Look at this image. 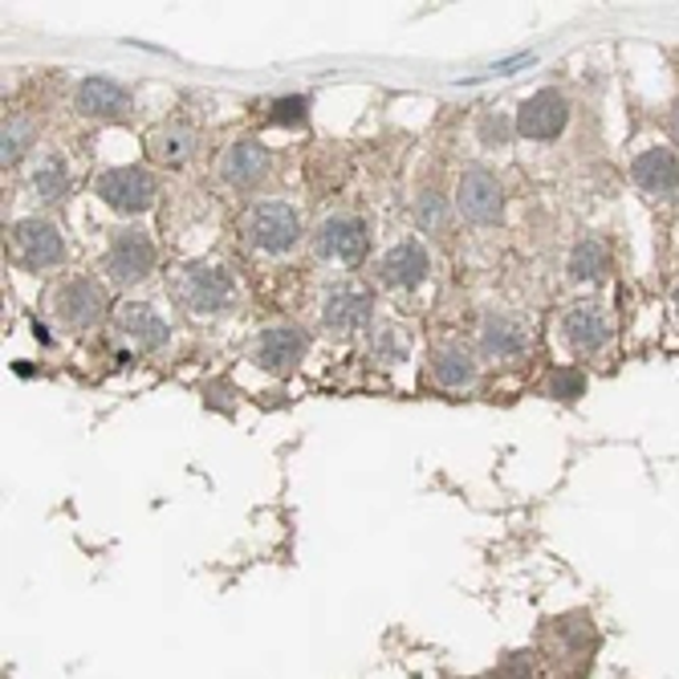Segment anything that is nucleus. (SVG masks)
Segmentation results:
<instances>
[{
    "mask_svg": "<svg viewBox=\"0 0 679 679\" xmlns=\"http://www.w3.org/2000/svg\"><path fill=\"white\" fill-rule=\"evenodd\" d=\"M244 244L261 257H289L301 244V216L289 200H257L240 220Z\"/></svg>",
    "mask_w": 679,
    "mask_h": 679,
    "instance_id": "f257e3e1",
    "label": "nucleus"
},
{
    "mask_svg": "<svg viewBox=\"0 0 679 679\" xmlns=\"http://www.w3.org/2000/svg\"><path fill=\"white\" fill-rule=\"evenodd\" d=\"M176 298H179V306L188 313H196V318H220V313H232L240 306V286L224 264L196 261L179 273Z\"/></svg>",
    "mask_w": 679,
    "mask_h": 679,
    "instance_id": "f03ea898",
    "label": "nucleus"
},
{
    "mask_svg": "<svg viewBox=\"0 0 679 679\" xmlns=\"http://www.w3.org/2000/svg\"><path fill=\"white\" fill-rule=\"evenodd\" d=\"M9 252L24 273H49L66 264V237L46 216H24L9 228Z\"/></svg>",
    "mask_w": 679,
    "mask_h": 679,
    "instance_id": "7ed1b4c3",
    "label": "nucleus"
},
{
    "mask_svg": "<svg viewBox=\"0 0 679 679\" xmlns=\"http://www.w3.org/2000/svg\"><path fill=\"white\" fill-rule=\"evenodd\" d=\"M156 240H151V232H143V228H119L114 237H110L107 252H102V269H107V277L114 281V286L131 289V286H143L147 277L156 273Z\"/></svg>",
    "mask_w": 679,
    "mask_h": 679,
    "instance_id": "20e7f679",
    "label": "nucleus"
},
{
    "mask_svg": "<svg viewBox=\"0 0 679 679\" xmlns=\"http://www.w3.org/2000/svg\"><path fill=\"white\" fill-rule=\"evenodd\" d=\"M456 212L477 228L501 224L505 188H501V179H497V171L485 168V163H465V171L456 179Z\"/></svg>",
    "mask_w": 679,
    "mask_h": 679,
    "instance_id": "39448f33",
    "label": "nucleus"
},
{
    "mask_svg": "<svg viewBox=\"0 0 679 679\" xmlns=\"http://www.w3.org/2000/svg\"><path fill=\"white\" fill-rule=\"evenodd\" d=\"M558 338L570 346L573 355H602L607 342L615 338V318L598 298H578L570 301L558 318Z\"/></svg>",
    "mask_w": 679,
    "mask_h": 679,
    "instance_id": "423d86ee",
    "label": "nucleus"
},
{
    "mask_svg": "<svg viewBox=\"0 0 679 679\" xmlns=\"http://www.w3.org/2000/svg\"><path fill=\"white\" fill-rule=\"evenodd\" d=\"M517 139H529V143H558L566 127H570V98L561 94L558 86H541L525 98L517 114Z\"/></svg>",
    "mask_w": 679,
    "mask_h": 679,
    "instance_id": "0eeeda50",
    "label": "nucleus"
},
{
    "mask_svg": "<svg viewBox=\"0 0 679 679\" xmlns=\"http://www.w3.org/2000/svg\"><path fill=\"white\" fill-rule=\"evenodd\" d=\"M49 306H53V318H58L66 330H90V326H98L102 318H107V289H102V281H94V277H66L53 293H49Z\"/></svg>",
    "mask_w": 679,
    "mask_h": 679,
    "instance_id": "6e6552de",
    "label": "nucleus"
},
{
    "mask_svg": "<svg viewBox=\"0 0 679 679\" xmlns=\"http://www.w3.org/2000/svg\"><path fill=\"white\" fill-rule=\"evenodd\" d=\"M94 196L107 203L110 212L139 216V212H147V208H156L159 183L147 168H107V171H98Z\"/></svg>",
    "mask_w": 679,
    "mask_h": 679,
    "instance_id": "1a4fd4ad",
    "label": "nucleus"
},
{
    "mask_svg": "<svg viewBox=\"0 0 679 679\" xmlns=\"http://www.w3.org/2000/svg\"><path fill=\"white\" fill-rule=\"evenodd\" d=\"M313 252L322 261H338V264H358L370 252V224L367 216L358 212H334L326 216L318 232H313Z\"/></svg>",
    "mask_w": 679,
    "mask_h": 679,
    "instance_id": "9d476101",
    "label": "nucleus"
},
{
    "mask_svg": "<svg viewBox=\"0 0 679 679\" xmlns=\"http://www.w3.org/2000/svg\"><path fill=\"white\" fill-rule=\"evenodd\" d=\"M273 171V156L261 139H232V143L216 156V179L228 191H257Z\"/></svg>",
    "mask_w": 679,
    "mask_h": 679,
    "instance_id": "9b49d317",
    "label": "nucleus"
},
{
    "mask_svg": "<svg viewBox=\"0 0 679 679\" xmlns=\"http://www.w3.org/2000/svg\"><path fill=\"white\" fill-rule=\"evenodd\" d=\"M375 322V289L362 281H338L322 293V326L330 334H358Z\"/></svg>",
    "mask_w": 679,
    "mask_h": 679,
    "instance_id": "f8f14e48",
    "label": "nucleus"
},
{
    "mask_svg": "<svg viewBox=\"0 0 679 679\" xmlns=\"http://www.w3.org/2000/svg\"><path fill=\"white\" fill-rule=\"evenodd\" d=\"M310 355V334L301 326H264L257 342H252V362L264 370V375H293L301 367V358Z\"/></svg>",
    "mask_w": 679,
    "mask_h": 679,
    "instance_id": "ddd939ff",
    "label": "nucleus"
},
{
    "mask_svg": "<svg viewBox=\"0 0 679 679\" xmlns=\"http://www.w3.org/2000/svg\"><path fill=\"white\" fill-rule=\"evenodd\" d=\"M131 107H134V98L119 78L90 73V78H82V82L73 86V110H78L82 119L122 122V119H131Z\"/></svg>",
    "mask_w": 679,
    "mask_h": 679,
    "instance_id": "4468645a",
    "label": "nucleus"
},
{
    "mask_svg": "<svg viewBox=\"0 0 679 679\" xmlns=\"http://www.w3.org/2000/svg\"><path fill=\"white\" fill-rule=\"evenodd\" d=\"M428 277H431V252H428V244H423V240L407 237V240H399V244H391V249L382 252L379 281L387 289H395V293H416Z\"/></svg>",
    "mask_w": 679,
    "mask_h": 679,
    "instance_id": "2eb2a0df",
    "label": "nucleus"
},
{
    "mask_svg": "<svg viewBox=\"0 0 679 679\" xmlns=\"http://www.w3.org/2000/svg\"><path fill=\"white\" fill-rule=\"evenodd\" d=\"M480 350L497 362H517V358L529 355V346H533V330L525 318L509 310H489L480 318Z\"/></svg>",
    "mask_w": 679,
    "mask_h": 679,
    "instance_id": "dca6fc26",
    "label": "nucleus"
},
{
    "mask_svg": "<svg viewBox=\"0 0 679 679\" xmlns=\"http://www.w3.org/2000/svg\"><path fill=\"white\" fill-rule=\"evenodd\" d=\"M119 334L139 350V355H159L171 346V322L151 306V301H127L119 310Z\"/></svg>",
    "mask_w": 679,
    "mask_h": 679,
    "instance_id": "f3484780",
    "label": "nucleus"
},
{
    "mask_svg": "<svg viewBox=\"0 0 679 679\" xmlns=\"http://www.w3.org/2000/svg\"><path fill=\"white\" fill-rule=\"evenodd\" d=\"M428 379L440 387V391H468V387H477L480 379V362L477 355L468 350L465 342H436L428 355Z\"/></svg>",
    "mask_w": 679,
    "mask_h": 679,
    "instance_id": "a211bd4d",
    "label": "nucleus"
},
{
    "mask_svg": "<svg viewBox=\"0 0 679 679\" xmlns=\"http://www.w3.org/2000/svg\"><path fill=\"white\" fill-rule=\"evenodd\" d=\"M631 179L651 200H671L679 191V156L671 147H647L631 159Z\"/></svg>",
    "mask_w": 679,
    "mask_h": 679,
    "instance_id": "6ab92c4d",
    "label": "nucleus"
},
{
    "mask_svg": "<svg viewBox=\"0 0 679 679\" xmlns=\"http://www.w3.org/2000/svg\"><path fill=\"white\" fill-rule=\"evenodd\" d=\"M143 151L156 168H179V163H188L191 151H196V127L183 119L159 122L156 131H147Z\"/></svg>",
    "mask_w": 679,
    "mask_h": 679,
    "instance_id": "aec40b11",
    "label": "nucleus"
},
{
    "mask_svg": "<svg viewBox=\"0 0 679 679\" xmlns=\"http://www.w3.org/2000/svg\"><path fill=\"white\" fill-rule=\"evenodd\" d=\"M73 188V176H70V163L61 151H41L33 168H29V196H33L41 208H53L70 196Z\"/></svg>",
    "mask_w": 679,
    "mask_h": 679,
    "instance_id": "412c9836",
    "label": "nucleus"
},
{
    "mask_svg": "<svg viewBox=\"0 0 679 679\" xmlns=\"http://www.w3.org/2000/svg\"><path fill=\"white\" fill-rule=\"evenodd\" d=\"M570 281H582V286H598L602 277L610 273V249L602 237H578L570 249Z\"/></svg>",
    "mask_w": 679,
    "mask_h": 679,
    "instance_id": "4be33fe9",
    "label": "nucleus"
},
{
    "mask_svg": "<svg viewBox=\"0 0 679 679\" xmlns=\"http://www.w3.org/2000/svg\"><path fill=\"white\" fill-rule=\"evenodd\" d=\"M33 139H37L33 119L21 114V110H9L4 114V127H0V168L4 171L21 168V159L33 151Z\"/></svg>",
    "mask_w": 679,
    "mask_h": 679,
    "instance_id": "5701e85b",
    "label": "nucleus"
},
{
    "mask_svg": "<svg viewBox=\"0 0 679 679\" xmlns=\"http://www.w3.org/2000/svg\"><path fill=\"white\" fill-rule=\"evenodd\" d=\"M367 350L379 367H399V362L411 355V330H407V326H391V322L375 326V330H370Z\"/></svg>",
    "mask_w": 679,
    "mask_h": 679,
    "instance_id": "b1692460",
    "label": "nucleus"
},
{
    "mask_svg": "<svg viewBox=\"0 0 679 679\" xmlns=\"http://www.w3.org/2000/svg\"><path fill=\"white\" fill-rule=\"evenodd\" d=\"M416 220L423 232H443L448 228V220H452V208H448V200H443V191L436 188H423L416 196Z\"/></svg>",
    "mask_w": 679,
    "mask_h": 679,
    "instance_id": "393cba45",
    "label": "nucleus"
},
{
    "mask_svg": "<svg viewBox=\"0 0 679 679\" xmlns=\"http://www.w3.org/2000/svg\"><path fill=\"white\" fill-rule=\"evenodd\" d=\"M546 395L558 403H578L586 395V375L578 367H553L546 375Z\"/></svg>",
    "mask_w": 679,
    "mask_h": 679,
    "instance_id": "a878e982",
    "label": "nucleus"
},
{
    "mask_svg": "<svg viewBox=\"0 0 679 679\" xmlns=\"http://www.w3.org/2000/svg\"><path fill=\"white\" fill-rule=\"evenodd\" d=\"M512 134H517V122L509 119V114H501V110H485L477 122V139L485 147H509Z\"/></svg>",
    "mask_w": 679,
    "mask_h": 679,
    "instance_id": "bb28decb",
    "label": "nucleus"
},
{
    "mask_svg": "<svg viewBox=\"0 0 679 679\" xmlns=\"http://www.w3.org/2000/svg\"><path fill=\"white\" fill-rule=\"evenodd\" d=\"M306 114H310V98L306 94L277 98L273 107H269V119L273 122H306Z\"/></svg>",
    "mask_w": 679,
    "mask_h": 679,
    "instance_id": "cd10ccee",
    "label": "nucleus"
},
{
    "mask_svg": "<svg viewBox=\"0 0 679 679\" xmlns=\"http://www.w3.org/2000/svg\"><path fill=\"white\" fill-rule=\"evenodd\" d=\"M492 679H533V656H525V651H517V656H509L497 668V676Z\"/></svg>",
    "mask_w": 679,
    "mask_h": 679,
    "instance_id": "c85d7f7f",
    "label": "nucleus"
},
{
    "mask_svg": "<svg viewBox=\"0 0 679 679\" xmlns=\"http://www.w3.org/2000/svg\"><path fill=\"white\" fill-rule=\"evenodd\" d=\"M671 139H676V147H679V102H676V110H671Z\"/></svg>",
    "mask_w": 679,
    "mask_h": 679,
    "instance_id": "c756f323",
    "label": "nucleus"
},
{
    "mask_svg": "<svg viewBox=\"0 0 679 679\" xmlns=\"http://www.w3.org/2000/svg\"><path fill=\"white\" fill-rule=\"evenodd\" d=\"M671 301H676V313H679V286H676V293H671Z\"/></svg>",
    "mask_w": 679,
    "mask_h": 679,
    "instance_id": "7c9ffc66",
    "label": "nucleus"
}]
</instances>
